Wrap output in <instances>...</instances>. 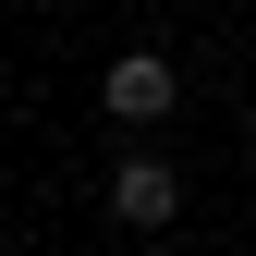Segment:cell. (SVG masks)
<instances>
[{
  "label": "cell",
  "mask_w": 256,
  "mask_h": 256,
  "mask_svg": "<svg viewBox=\"0 0 256 256\" xmlns=\"http://www.w3.org/2000/svg\"><path fill=\"white\" fill-rule=\"evenodd\" d=\"M98 110L122 122V134H158V122L183 110V61H171V49H110V74H98Z\"/></svg>",
  "instance_id": "obj_1"
},
{
  "label": "cell",
  "mask_w": 256,
  "mask_h": 256,
  "mask_svg": "<svg viewBox=\"0 0 256 256\" xmlns=\"http://www.w3.org/2000/svg\"><path fill=\"white\" fill-rule=\"evenodd\" d=\"M110 220H122V232H171V220H183V171L158 146H122L110 158Z\"/></svg>",
  "instance_id": "obj_2"
},
{
  "label": "cell",
  "mask_w": 256,
  "mask_h": 256,
  "mask_svg": "<svg viewBox=\"0 0 256 256\" xmlns=\"http://www.w3.org/2000/svg\"><path fill=\"white\" fill-rule=\"evenodd\" d=\"M244 183H256V146H244Z\"/></svg>",
  "instance_id": "obj_3"
}]
</instances>
